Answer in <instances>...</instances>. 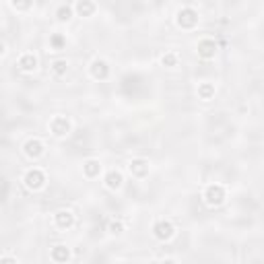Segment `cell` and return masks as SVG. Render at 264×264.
<instances>
[{"label":"cell","mask_w":264,"mask_h":264,"mask_svg":"<svg viewBox=\"0 0 264 264\" xmlns=\"http://www.w3.org/2000/svg\"><path fill=\"white\" fill-rule=\"evenodd\" d=\"M204 202L208 206H221L227 198V192H225V186L223 184H208L204 188V194H202Z\"/></svg>","instance_id":"cell-1"},{"label":"cell","mask_w":264,"mask_h":264,"mask_svg":"<svg viewBox=\"0 0 264 264\" xmlns=\"http://www.w3.org/2000/svg\"><path fill=\"white\" fill-rule=\"evenodd\" d=\"M175 23H178L182 29H194L198 25V13L190 7H184L175 13Z\"/></svg>","instance_id":"cell-2"},{"label":"cell","mask_w":264,"mask_h":264,"mask_svg":"<svg viewBox=\"0 0 264 264\" xmlns=\"http://www.w3.org/2000/svg\"><path fill=\"white\" fill-rule=\"evenodd\" d=\"M70 130H73V124H70L68 118H64V116H54V118H52V122H50V132L54 134V136H58V138L68 136Z\"/></svg>","instance_id":"cell-3"},{"label":"cell","mask_w":264,"mask_h":264,"mask_svg":"<svg viewBox=\"0 0 264 264\" xmlns=\"http://www.w3.org/2000/svg\"><path fill=\"white\" fill-rule=\"evenodd\" d=\"M153 235L159 239V241H169V239L175 235V227H173L171 221L161 219V221H157V223L153 225Z\"/></svg>","instance_id":"cell-4"},{"label":"cell","mask_w":264,"mask_h":264,"mask_svg":"<svg viewBox=\"0 0 264 264\" xmlns=\"http://www.w3.org/2000/svg\"><path fill=\"white\" fill-rule=\"evenodd\" d=\"M23 182H25V186H27L29 190H40V188H44V184H46V173H44L42 169H38V167H33V169H29V171L23 175Z\"/></svg>","instance_id":"cell-5"},{"label":"cell","mask_w":264,"mask_h":264,"mask_svg":"<svg viewBox=\"0 0 264 264\" xmlns=\"http://www.w3.org/2000/svg\"><path fill=\"white\" fill-rule=\"evenodd\" d=\"M89 73H91V77L95 81H105L110 77V64L105 60H101V58H95L91 62V66H89Z\"/></svg>","instance_id":"cell-6"},{"label":"cell","mask_w":264,"mask_h":264,"mask_svg":"<svg viewBox=\"0 0 264 264\" xmlns=\"http://www.w3.org/2000/svg\"><path fill=\"white\" fill-rule=\"evenodd\" d=\"M196 52H198V56L204 58V60L215 58V54H217V42H215V40H210V38H204V40L198 42Z\"/></svg>","instance_id":"cell-7"},{"label":"cell","mask_w":264,"mask_h":264,"mask_svg":"<svg viewBox=\"0 0 264 264\" xmlns=\"http://www.w3.org/2000/svg\"><path fill=\"white\" fill-rule=\"evenodd\" d=\"M128 169H130V173L134 175V178H147L149 171H151V163L147 159H143V157H136V159L130 161Z\"/></svg>","instance_id":"cell-8"},{"label":"cell","mask_w":264,"mask_h":264,"mask_svg":"<svg viewBox=\"0 0 264 264\" xmlns=\"http://www.w3.org/2000/svg\"><path fill=\"white\" fill-rule=\"evenodd\" d=\"M44 143L40 138H29L27 143H25V147H23V151H25V155L29 157V159H38V157H42L44 155Z\"/></svg>","instance_id":"cell-9"},{"label":"cell","mask_w":264,"mask_h":264,"mask_svg":"<svg viewBox=\"0 0 264 264\" xmlns=\"http://www.w3.org/2000/svg\"><path fill=\"white\" fill-rule=\"evenodd\" d=\"M54 223H56V227L58 229H62V231H66V229H70V227L75 225V215L70 213V210H58V213L54 215Z\"/></svg>","instance_id":"cell-10"},{"label":"cell","mask_w":264,"mask_h":264,"mask_svg":"<svg viewBox=\"0 0 264 264\" xmlns=\"http://www.w3.org/2000/svg\"><path fill=\"white\" fill-rule=\"evenodd\" d=\"M122 184H124V175H122L118 169H112L105 173V186H108V190H120Z\"/></svg>","instance_id":"cell-11"},{"label":"cell","mask_w":264,"mask_h":264,"mask_svg":"<svg viewBox=\"0 0 264 264\" xmlns=\"http://www.w3.org/2000/svg\"><path fill=\"white\" fill-rule=\"evenodd\" d=\"M50 258L54 260V262H68L70 260V250L66 248L64 243H58V245H54V248H52Z\"/></svg>","instance_id":"cell-12"},{"label":"cell","mask_w":264,"mask_h":264,"mask_svg":"<svg viewBox=\"0 0 264 264\" xmlns=\"http://www.w3.org/2000/svg\"><path fill=\"white\" fill-rule=\"evenodd\" d=\"M95 3L93 0H79V3L75 5V13L79 15V17H91L93 13H95Z\"/></svg>","instance_id":"cell-13"},{"label":"cell","mask_w":264,"mask_h":264,"mask_svg":"<svg viewBox=\"0 0 264 264\" xmlns=\"http://www.w3.org/2000/svg\"><path fill=\"white\" fill-rule=\"evenodd\" d=\"M83 173L87 175V178H97V175L101 173V163L97 159H87L83 163Z\"/></svg>","instance_id":"cell-14"},{"label":"cell","mask_w":264,"mask_h":264,"mask_svg":"<svg viewBox=\"0 0 264 264\" xmlns=\"http://www.w3.org/2000/svg\"><path fill=\"white\" fill-rule=\"evenodd\" d=\"M19 68L23 70V73H33V70L38 68V58H35L33 54H23L19 58Z\"/></svg>","instance_id":"cell-15"},{"label":"cell","mask_w":264,"mask_h":264,"mask_svg":"<svg viewBox=\"0 0 264 264\" xmlns=\"http://www.w3.org/2000/svg\"><path fill=\"white\" fill-rule=\"evenodd\" d=\"M198 97L202 101H208L215 97V85L213 83H200L198 85Z\"/></svg>","instance_id":"cell-16"},{"label":"cell","mask_w":264,"mask_h":264,"mask_svg":"<svg viewBox=\"0 0 264 264\" xmlns=\"http://www.w3.org/2000/svg\"><path fill=\"white\" fill-rule=\"evenodd\" d=\"M73 7H68V5H62V7H58V11H56V17H58V21H70L73 19Z\"/></svg>","instance_id":"cell-17"},{"label":"cell","mask_w":264,"mask_h":264,"mask_svg":"<svg viewBox=\"0 0 264 264\" xmlns=\"http://www.w3.org/2000/svg\"><path fill=\"white\" fill-rule=\"evenodd\" d=\"M66 70H68V62L66 60H54V62H52V73H54L56 77L66 75Z\"/></svg>","instance_id":"cell-18"},{"label":"cell","mask_w":264,"mask_h":264,"mask_svg":"<svg viewBox=\"0 0 264 264\" xmlns=\"http://www.w3.org/2000/svg\"><path fill=\"white\" fill-rule=\"evenodd\" d=\"M50 46H52V50H62L66 46V38H64L62 33H54L50 38Z\"/></svg>","instance_id":"cell-19"},{"label":"cell","mask_w":264,"mask_h":264,"mask_svg":"<svg viewBox=\"0 0 264 264\" xmlns=\"http://www.w3.org/2000/svg\"><path fill=\"white\" fill-rule=\"evenodd\" d=\"M161 64L165 68H173V66H178V54H173V52H167V54L161 56Z\"/></svg>","instance_id":"cell-20"},{"label":"cell","mask_w":264,"mask_h":264,"mask_svg":"<svg viewBox=\"0 0 264 264\" xmlns=\"http://www.w3.org/2000/svg\"><path fill=\"white\" fill-rule=\"evenodd\" d=\"M108 231L112 233V235H122V233H124V223H122V221H110L108 223Z\"/></svg>","instance_id":"cell-21"},{"label":"cell","mask_w":264,"mask_h":264,"mask_svg":"<svg viewBox=\"0 0 264 264\" xmlns=\"http://www.w3.org/2000/svg\"><path fill=\"white\" fill-rule=\"evenodd\" d=\"M31 5H33V0H13V7L19 11H27Z\"/></svg>","instance_id":"cell-22"},{"label":"cell","mask_w":264,"mask_h":264,"mask_svg":"<svg viewBox=\"0 0 264 264\" xmlns=\"http://www.w3.org/2000/svg\"><path fill=\"white\" fill-rule=\"evenodd\" d=\"M0 262H3V264H17V260H15V258H9V256L0 258Z\"/></svg>","instance_id":"cell-23"}]
</instances>
